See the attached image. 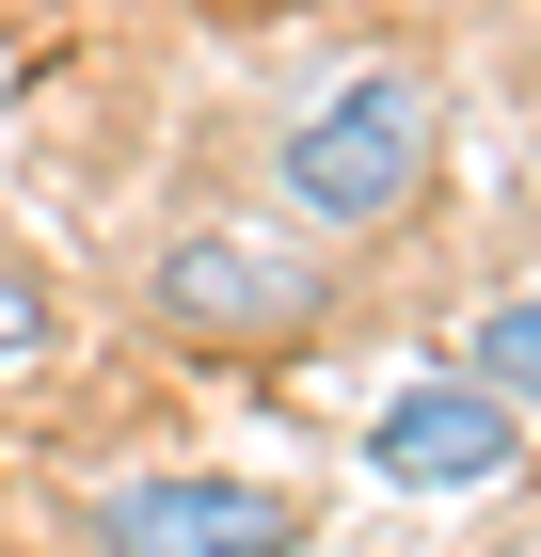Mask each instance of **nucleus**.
I'll return each instance as SVG.
<instances>
[{"label": "nucleus", "instance_id": "nucleus-3", "mask_svg": "<svg viewBox=\"0 0 541 557\" xmlns=\"http://www.w3.org/2000/svg\"><path fill=\"white\" fill-rule=\"evenodd\" d=\"M509 446H526V414L478 383H398L367 414V462L398 478V494H478V478H509Z\"/></svg>", "mask_w": 541, "mask_h": 557}, {"label": "nucleus", "instance_id": "nucleus-1", "mask_svg": "<svg viewBox=\"0 0 541 557\" xmlns=\"http://www.w3.org/2000/svg\"><path fill=\"white\" fill-rule=\"evenodd\" d=\"M430 144H446V96H430L415 64H351V81L287 128V208L334 223V239H367V223H398L430 191Z\"/></svg>", "mask_w": 541, "mask_h": 557}, {"label": "nucleus", "instance_id": "nucleus-2", "mask_svg": "<svg viewBox=\"0 0 541 557\" xmlns=\"http://www.w3.org/2000/svg\"><path fill=\"white\" fill-rule=\"evenodd\" d=\"M303 510L271 478H127L96 494V557H287Z\"/></svg>", "mask_w": 541, "mask_h": 557}, {"label": "nucleus", "instance_id": "nucleus-5", "mask_svg": "<svg viewBox=\"0 0 541 557\" xmlns=\"http://www.w3.org/2000/svg\"><path fill=\"white\" fill-rule=\"evenodd\" d=\"M478 398H509V414H541V287H509L494 319H478V367H462Z\"/></svg>", "mask_w": 541, "mask_h": 557}, {"label": "nucleus", "instance_id": "nucleus-6", "mask_svg": "<svg viewBox=\"0 0 541 557\" xmlns=\"http://www.w3.org/2000/svg\"><path fill=\"white\" fill-rule=\"evenodd\" d=\"M48 335H64V319H48V287H33V271H0V383H16V367H48Z\"/></svg>", "mask_w": 541, "mask_h": 557}, {"label": "nucleus", "instance_id": "nucleus-4", "mask_svg": "<svg viewBox=\"0 0 541 557\" xmlns=\"http://www.w3.org/2000/svg\"><path fill=\"white\" fill-rule=\"evenodd\" d=\"M160 319H192V335H271V319H319V271L271 256V239H175L160 256Z\"/></svg>", "mask_w": 541, "mask_h": 557}]
</instances>
